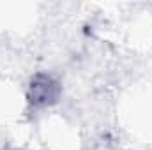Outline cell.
I'll use <instances>...</instances> for the list:
<instances>
[{
  "instance_id": "6da1fadb",
  "label": "cell",
  "mask_w": 152,
  "mask_h": 150,
  "mask_svg": "<svg viewBox=\"0 0 152 150\" xmlns=\"http://www.w3.org/2000/svg\"><path fill=\"white\" fill-rule=\"evenodd\" d=\"M57 83L48 76H37V79L30 87V101L36 104H48L57 97Z\"/></svg>"
}]
</instances>
